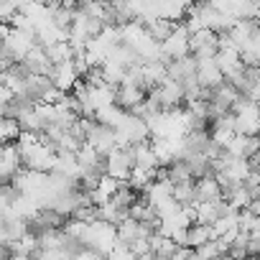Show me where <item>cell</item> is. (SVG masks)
I'll list each match as a JSON object with an SVG mask.
<instances>
[{"label": "cell", "mask_w": 260, "mask_h": 260, "mask_svg": "<svg viewBox=\"0 0 260 260\" xmlns=\"http://www.w3.org/2000/svg\"><path fill=\"white\" fill-rule=\"evenodd\" d=\"M79 74H82V69H79L77 59L59 61V64H54V67H51V72H49L51 84H54V87H59L61 92L74 89V87H77V82H79Z\"/></svg>", "instance_id": "obj_1"}]
</instances>
